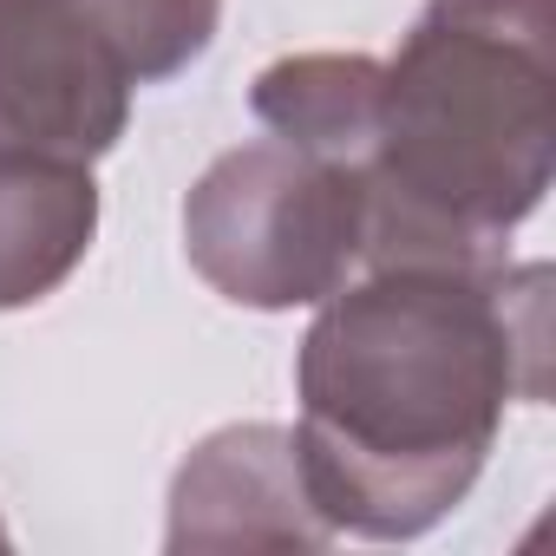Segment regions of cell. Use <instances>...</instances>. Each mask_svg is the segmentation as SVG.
Listing matches in <instances>:
<instances>
[{
  "label": "cell",
  "instance_id": "1",
  "mask_svg": "<svg viewBox=\"0 0 556 556\" xmlns=\"http://www.w3.org/2000/svg\"><path fill=\"white\" fill-rule=\"evenodd\" d=\"M295 393L302 471L334 536H426L478 484L504 406L549 400V268L380 262L321 295Z\"/></svg>",
  "mask_w": 556,
  "mask_h": 556
},
{
  "label": "cell",
  "instance_id": "2",
  "mask_svg": "<svg viewBox=\"0 0 556 556\" xmlns=\"http://www.w3.org/2000/svg\"><path fill=\"white\" fill-rule=\"evenodd\" d=\"M556 157V0H426L380 60L361 262H497Z\"/></svg>",
  "mask_w": 556,
  "mask_h": 556
},
{
  "label": "cell",
  "instance_id": "3",
  "mask_svg": "<svg viewBox=\"0 0 556 556\" xmlns=\"http://www.w3.org/2000/svg\"><path fill=\"white\" fill-rule=\"evenodd\" d=\"M223 0H0V151L92 164L131 92L210 53Z\"/></svg>",
  "mask_w": 556,
  "mask_h": 556
},
{
  "label": "cell",
  "instance_id": "4",
  "mask_svg": "<svg viewBox=\"0 0 556 556\" xmlns=\"http://www.w3.org/2000/svg\"><path fill=\"white\" fill-rule=\"evenodd\" d=\"M361 249V170L282 138L223 151L184 197V255L236 308H308L348 282Z\"/></svg>",
  "mask_w": 556,
  "mask_h": 556
},
{
  "label": "cell",
  "instance_id": "5",
  "mask_svg": "<svg viewBox=\"0 0 556 556\" xmlns=\"http://www.w3.org/2000/svg\"><path fill=\"white\" fill-rule=\"evenodd\" d=\"M334 523L315 510L302 445L289 426H223L210 432L170 478L164 549L177 556H282L328 549Z\"/></svg>",
  "mask_w": 556,
  "mask_h": 556
},
{
  "label": "cell",
  "instance_id": "6",
  "mask_svg": "<svg viewBox=\"0 0 556 556\" xmlns=\"http://www.w3.org/2000/svg\"><path fill=\"white\" fill-rule=\"evenodd\" d=\"M99 236L92 164L0 151V315L47 302Z\"/></svg>",
  "mask_w": 556,
  "mask_h": 556
},
{
  "label": "cell",
  "instance_id": "7",
  "mask_svg": "<svg viewBox=\"0 0 556 556\" xmlns=\"http://www.w3.org/2000/svg\"><path fill=\"white\" fill-rule=\"evenodd\" d=\"M249 105L282 144H302L315 157L361 170L374 144V118H380V60L374 53H289L255 73Z\"/></svg>",
  "mask_w": 556,
  "mask_h": 556
},
{
  "label": "cell",
  "instance_id": "8",
  "mask_svg": "<svg viewBox=\"0 0 556 556\" xmlns=\"http://www.w3.org/2000/svg\"><path fill=\"white\" fill-rule=\"evenodd\" d=\"M0 549H8V523H0Z\"/></svg>",
  "mask_w": 556,
  "mask_h": 556
}]
</instances>
